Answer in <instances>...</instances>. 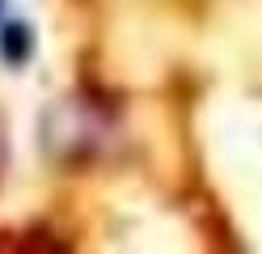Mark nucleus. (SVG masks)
Returning a JSON list of instances; mask_svg holds the SVG:
<instances>
[{
	"instance_id": "nucleus-1",
	"label": "nucleus",
	"mask_w": 262,
	"mask_h": 254,
	"mask_svg": "<svg viewBox=\"0 0 262 254\" xmlns=\"http://www.w3.org/2000/svg\"><path fill=\"white\" fill-rule=\"evenodd\" d=\"M30 51H34V34H30V26H5L0 30V60L5 64H26Z\"/></svg>"
}]
</instances>
